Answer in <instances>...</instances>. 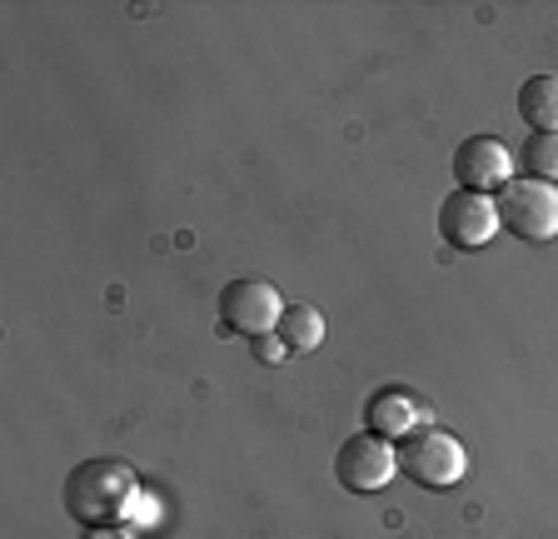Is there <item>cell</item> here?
<instances>
[{
    "label": "cell",
    "mask_w": 558,
    "mask_h": 539,
    "mask_svg": "<svg viewBox=\"0 0 558 539\" xmlns=\"http://www.w3.org/2000/svg\"><path fill=\"white\" fill-rule=\"evenodd\" d=\"M519 116L534 135H558V75H529L519 85Z\"/></svg>",
    "instance_id": "obj_9"
},
{
    "label": "cell",
    "mask_w": 558,
    "mask_h": 539,
    "mask_svg": "<svg viewBox=\"0 0 558 539\" xmlns=\"http://www.w3.org/2000/svg\"><path fill=\"white\" fill-rule=\"evenodd\" d=\"M279 315H284V300L269 280H230L220 290V330L225 335H240V340H259V335H275Z\"/></svg>",
    "instance_id": "obj_4"
},
{
    "label": "cell",
    "mask_w": 558,
    "mask_h": 539,
    "mask_svg": "<svg viewBox=\"0 0 558 539\" xmlns=\"http://www.w3.org/2000/svg\"><path fill=\"white\" fill-rule=\"evenodd\" d=\"M275 335L290 345V355H310L314 345L325 340V315H319V306H310V300H294V306H284Z\"/></svg>",
    "instance_id": "obj_10"
},
{
    "label": "cell",
    "mask_w": 558,
    "mask_h": 539,
    "mask_svg": "<svg viewBox=\"0 0 558 539\" xmlns=\"http://www.w3.org/2000/svg\"><path fill=\"white\" fill-rule=\"evenodd\" d=\"M140 500V475L116 455L85 459L70 469L65 480V510L75 525L95 529V525H125V515Z\"/></svg>",
    "instance_id": "obj_1"
},
{
    "label": "cell",
    "mask_w": 558,
    "mask_h": 539,
    "mask_svg": "<svg viewBox=\"0 0 558 539\" xmlns=\"http://www.w3.org/2000/svg\"><path fill=\"white\" fill-rule=\"evenodd\" d=\"M250 355H255L259 364H284V355H290V345L279 340V335H259V340H250Z\"/></svg>",
    "instance_id": "obj_12"
},
{
    "label": "cell",
    "mask_w": 558,
    "mask_h": 539,
    "mask_svg": "<svg viewBox=\"0 0 558 539\" xmlns=\"http://www.w3.org/2000/svg\"><path fill=\"white\" fill-rule=\"evenodd\" d=\"M499 205L488 195H474V190H453L439 205V235L453 250H484L494 235H499Z\"/></svg>",
    "instance_id": "obj_6"
},
{
    "label": "cell",
    "mask_w": 558,
    "mask_h": 539,
    "mask_svg": "<svg viewBox=\"0 0 558 539\" xmlns=\"http://www.w3.org/2000/svg\"><path fill=\"white\" fill-rule=\"evenodd\" d=\"M335 475H339V484H344L349 494L384 490V484L399 475L395 440H384V434H374V430L349 434L344 445H339V455H335Z\"/></svg>",
    "instance_id": "obj_5"
},
{
    "label": "cell",
    "mask_w": 558,
    "mask_h": 539,
    "mask_svg": "<svg viewBox=\"0 0 558 539\" xmlns=\"http://www.w3.org/2000/svg\"><path fill=\"white\" fill-rule=\"evenodd\" d=\"M453 180L459 190H474V195H488V190H504L513 180V155L499 135H469L453 151Z\"/></svg>",
    "instance_id": "obj_7"
},
{
    "label": "cell",
    "mask_w": 558,
    "mask_h": 539,
    "mask_svg": "<svg viewBox=\"0 0 558 539\" xmlns=\"http://www.w3.org/2000/svg\"><path fill=\"white\" fill-rule=\"evenodd\" d=\"M499 225L529 245H548L558 235V185L544 180H509L499 190Z\"/></svg>",
    "instance_id": "obj_3"
},
{
    "label": "cell",
    "mask_w": 558,
    "mask_h": 539,
    "mask_svg": "<svg viewBox=\"0 0 558 539\" xmlns=\"http://www.w3.org/2000/svg\"><path fill=\"white\" fill-rule=\"evenodd\" d=\"M395 450H399V469L414 484H424V490H453L469 469L464 445L449 430H439V424H424V430L404 434Z\"/></svg>",
    "instance_id": "obj_2"
},
{
    "label": "cell",
    "mask_w": 558,
    "mask_h": 539,
    "mask_svg": "<svg viewBox=\"0 0 558 539\" xmlns=\"http://www.w3.org/2000/svg\"><path fill=\"white\" fill-rule=\"evenodd\" d=\"M429 424V405L404 385H379L364 399V430L384 434V440H404V434Z\"/></svg>",
    "instance_id": "obj_8"
},
{
    "label": "cell",
    "mask_w": 558,
    "mask_h": 539,
    "mask_svg": "<svg viewBox=\"0 0 558 539\" xmlns=\"http://www.w3.org/2000/svg\"><path fill=\"white\" fill-rule=\"evenodd\" d=\"M85 539H140L130 525H95V529H85Z\"/></svg>",
    "instance_id": "obj_13"
},
{
    "label": "cell",
    "mask_w": 558,
    "mask_h": 539,
    "mask_svg": "<svg viewBox=\"0 0 558 539\" xmlns=\"http://www.w3.org/2000/svg\"><path fill=\"white\" fill-rule=\"evenodd\" d=\"M523 160V176L529 180H544V185H554L558 180V135H529L519 151Z\"/></svg>",
    "instance_id": "obj_11"
}]
</instances>
